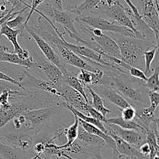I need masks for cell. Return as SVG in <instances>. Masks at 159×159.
I'll use <instances>...</instances> for the list:
<instances>
[{
    "instance_id": "7c38bea8",
    "label": "cell",
    "mask_w": 159,
    "mask_h": 159,
    "mask_svg": "<svg viewBox=\"0 0 159 159\" xmlns=\"http://www.w3.org/2000/svg\"><path fill=\"white\" fill-rule=\"evenodd\" d=\"M59 90L61 92V99L63 100L66 104L86 115L87 109L90 104L85 101L83 97L79 92L70 87L65 83L60 87Z\"/></svg>"
},
{
    "instance_id": "d6986e66",
    "label": "cell",
    "mask_w": 159,
    "mask_h": 159,
    "mask_svg": "<svg viewBox=\"0 0 159 159\" xmlns=\"http://www.w3.org/2000/svg\"><path fill=\"white\" fill-rule=\"evenodd\" d=\"M77 74L78 73H74L71 71H70V70H68L65 74H63L64 83L68 86H69L70 87L74 89V90H75L76 91L79 92L83 97L85 101L87 103H89V104H90L88 96H87L86 93H85V86L80 82V80L78 78Z\"/></svg>"
},
{
    "instance_id": "f35d334b",
    "label": "cell",
    "mask_w": 159,
    "mask_h": 159,
    "mask_svg": "<svg viewBox=\"0 0 159 159\" xmlns=\"http://www.w3.org/2000/svg\"><path fill=\"white\" fill-rule=\"evenodd\" d=\"M53 8L57 10H63L62 8V0H50Z\"/></svg>"
},
{
    "instance_id": "d4e9b609",
    "label": "cell",
    "mask_w": 159,
    "mask_h": 159,
    "mask_svg": "<svg viewBox=\"0 0 159 159\" xmlns=\"http://www.w3.org/2000/svg\"><path fill=\"white\" fill-rule=\"evenodd\" d=\"M0 157L2 159H23L20 152L0 141Z\"/></svg>"
},
{
    "instance_id": "7a4b0ae2",
    "label": "cell",
    "mask_w": 159,
    "mask_h": 159,
    "mask_svg": "<svg viewBox=\"0 0 159 159\" xmlns=\"http://www.w3.org/2000/svg\"><path fill=\"white\" fill-rule=\"evenodd\" d=\"M60 108L48 106L23 112L12 118V125L16 131L37 136L49 123L53 116L57 115Z\"/></svg>"
},
{
    "instance_id": "d6a6232c",
    "label": "cell",
    "mask_w": 159,
    "mask_h": 159,
    "mask_svg": "<svg viewBox=\"0 0 159 159\" xmlns=\"http://www.w3.org/2000/svg\"><path fill=\"white\" fill-rule=\"evenodd\" d=\"M87 115H89V116L93 117V118H96V119L99 120V121L102 122V123H107V117L103 116L100 112H99L98 111H96V109L93 107H92L91 104H89L88 107V109H87L86 112Z\"/></svg>"
},
{
    "instance_id": "6da1fadb",
    "label": "cell",
    "mask_w": 159,
    "mask_h": 159,
    "mask_svg": "<svg viewBox=\"0 0 159 159\" xmlns=\"http://www.w3.org/2000/svg\"><path fill=\"white\" fill-rule=\"evenodd\" d=\"M102 69L104 74L110 80V86L119 92L132 107H144L148 103L144 94L148 91L144 86V81L134 80L128 73L119 71L113 66H103Z\"/></svg>"
},
{
    "instance_id": "ac0fdd59",
    "label": "cell",
    "mask_w": 159,
    "mask_h": 159,
    "mask_svg": "<svg viewBox=\"0 0 159 159\" xmlns=\"http://www.w3.org/2000/svg\"><path fill=\"white\" fill-rule=\"evenodd\" d=\"M77 140L84 146L88 147L101 148L102 147H107L103 139L85 131L80 124L78 129Z\"/></svg>"
},
{
    "instance_id": "4fadbf2b",
    "label": "cell",
    "mask_w": 159,
    "mask_h": 159,
    "mask_svg": "<svg viewBox=\"0 0 159 159\" xmlns=\"http://www.w3.org/2000/svg\"><path fill=\"white\" fill-rule=\"evenodd\" d=\"M0 36H4L13 46V52L21 59H28L31 55L29 51L23 49L18 42V36L21 37L20 30L12 29L3 23L0 27Z\"/></svg>"
},
{
    "instance_id": "9a60e30c",
    "label": "cell",
    "mask_w": 159,
    "mask_h": 159,
    "mask_svg": "<svg viewBox=\"0 0 159 159\" xmlns=\"http://www.w3.org/2000/svg\"><path fill=\"white\" fill-rule=\"evenodd\" d=\"M107 134L110 135L112 138L113 139L116 144V151L119 154L124 156V157H129V158L133 159H148V157H144L142 154L140 153L138 149L134 147V146L130 145L125 140L121 139L116 134L113 132H110V131L107 130Z\"/></svg>"
},
{
    "instance_id": "e0dca14e",
    "label": "cell",
    "mask_w": 159,
    "mask_h": 159,
    "mask_svg": "<svg viewBox=\"0 0 159 159\" xmlns=\"http://www.w3.org/2000/svg\"><path fill=\"white\" fill-rule=\"evenodd\" d=\"M78 78L84 86L102 85L104 78V71L102 67H98L95 72L85 70H79L77 74Z\"/></svg>"
},
{
    "instance_id": "9c48e42d",
    "label": "cell",
    "mask_w": 159,
    "mask_h": 159,
    "mask_svg": "<svg viewBox=\"0 0 159 159\" xmlns=\"http://www.w3.org/2000/svg\"><path fill=\"white\" fill-rule=\"evenodd\" d=\"M38 57L34 58L37 61L39 67V72L43 73L47 76L48 80L52 83L53 84L56 86L58 89L64 84V76L61 71L57 66H56L54 64L48 61L45 59L43 55H40L39 51H37Z\"/></svg>"
},
{
    "instance_id": "836d02e7",
    "label": "cell",
    "mask_w": 159,
    "mask_h": 159,
    "mask_svg": "<svg viewBox=\"0 0 159 159\" xmlns=\"http://www.w3.org/2000/svg\"><path fill=\"white\" fill-rule=\"evenodd\" d=\"M23 90L21 88L17 87L15 84H12L11 83L6 82V81L0 80V92L3 90Z\"/></svg>"
},
{
    "instance_id": "b9f144b4",
    "label": "cell",
    "mask_w": 159,
    "mask_h": 159,
    "mask_svg": "<svg viewBox=\"0 0 159 159\" xmlns=\"http://www.w3.org/2000/svg\"><path fill=\"white\" fill-rule=\"evenodd\" d=\"M4 15H6V14H0V18H1V17H2Z\"/></svg>"
},
{
    "instance_id": "4316f807",
    "label": "cell",
    "mask_w": 159,
    "mask_h": 159,
    "mask_svg": "<svg viewBox=\"0 0 159 159\" xmlns=\"http://www.w3.org/2000/svg\"><path fill=\"white\" fill-rule=\"evenodd\" d=\"M157 51H158V47H155L152 49L148 50L144 53V73L146 76H147V74L152 73L153 72V70L151 68V65H152V62H153L154 59L156 55Z\"/></svg>"
},
{
    "instance_id": "277c9868",
    "label": "cell",
    "mask_w": 159,
    "mask_h": 159,
    "mask_svg": "<svg viewBox=\"0 0 159 159\" xmlns=\"http://www.w3.org/2000/svg\"><path fill=\"white\" fill-rule=\"evenodd\" d=\"M75 20L81 22V23L93 28L99 29L102 31H109V32L120 34V35L135 37L134 33L130 31V29L118 25L117 23H114L112 20L99 17V16L92 15V14L76 16Z\"/></svg>"
},
{
    "instance_id": "4dcf8cb0",
    "label": "cell",
    "mask_w": 159,
    "mask_h": 159,
    "mask_svg": "<svg viewBox=\"0 0 159 159\" xmlns=\"http://www.w3.org/2000/svg\"><path fill=\"white\" fill-rule=\"evenodd\" d=\"M135 108L131 105L121 109V117L126 121H132L135 116Z\"/></svg>"
},
{
    "instance_id": "ab89813d",
    "label": "cell",
    "mask_w": 159,
    "mask_h": 159,
    "mask_svg": "<svg viewBox=\"0 0 159 159\" xmlns=\"http://www.w3.org/2000/svg\"><path fill=\"white\" fill-rule=\"evenodd\" d=\"M37 159H44V158H43V157H41V156H40V157H37ZM89 159H96V157H90V158H89Z\"/></svg>"
},
{
    "instance_id": "2e32d148",
    "label": "cell",
    "mask_w": 159,
    "mask_h": 159,
    "mask_svg": "<svg viewBox=\"0 0 159 159\" xmlns=\"http://www.w3.org/2000/svg\"><path fill=\"white\" fill-rule=\"evenodd\" d=\"M51 20L64 27L65 32H71L75 34H79L76 31L75 25V18H73L71 12L65 10H57L54 8L52 17Z\"/></svg>"
},
{
    "instance_id": "ba28073f",
    "label": "cell",
    "mask_w": 159,
    "mask_h": 159,
    "mask_svg": "<svg viewBox=\"0 0 159 159\" xmlns=\"http://www.w3.org/2000/svg\"><path fill=\"white\" fill-rule=\"evenodd\" d=\"M34 138L33 136L20 131L0 135V141L21 153L27 152L33 147Z\"/></svg>"
},
{
    "instance_id": "e575fe53",
    "label": "cell",
    "mask_w": 159,
    "mask_h": 159,
    "mask_svg": "<svg viewBox=\"0 0 159 159\" xmlns=\"http://www.w3.org/2000/svg\"><path fill=\"white\" fill-rule=\"evenodd\" d=\"M124 1L127 5V7H129V9L132 11V12H133L136 18H141V15L139 13V11H138V8L132 2L131 0H124Z\"/></svg>"
},
{
    "instance_id": "30bf717a",
    "label": "cell",
    "mask_w": 159,
    "mask_h": 159,
    "mask_svg": "<svg viewBox=\"0 0 159 159\" xmlns=\"http://www.w3.org/2000/svg\"><path fill=\"white\" fill-rule=\"evenodd\" d=\"M89 36V40L94 42L101 55H107L112 57L121 59L120 51L116 42L110 36L102 34L100 36H94L91 34H87Z\"/></svg>"
},
{
    "instance_id": "5b68a950",
    "label": "cell",
    "mask_w": 159,
    "mask_h": 159,
    "mask_svg": "<svg viewBox=\"0 0 159 159\" xmlns=\"http://www.w3.org/2000/svg\"><path fill=\"white\" fill-rule=\"evenodd\" d=\"M148 97L150 101V105L135 108L136 112L134 118V120L146 131L150 129V126L152 123L158 121V118L155 116V112L159 104V92L149 90L148 92Z\"/></svg>"
},
{
    "instance_id": "5bb4252c",
    "label": "cell",
    "mask_w": 159,
    "mask_h": 159,
    "mask_svg": "<svg viewBox=\"0 0 159 159\" xmlns=\"http://www.w3.org/2000/svg\"><path fill=\"white\" fill-rule=\"evenodd\" d=\"M96 93L101 96V98H103L109 102L112 103L113 104L116 105L120 109L125 108L128 107L130 104L127 102V100L119 93L116 91L113 87L111 86L106 85H96Z\"/></svg>"
},
{
    "instance_id": "74e56055",
    "label": "cell",
    "mask_w": 159,
    "mask_h": 159,
    "mask_svg": "<svg viewBox=\"0 0 159 159\" xmlns=\"http://www.w3.org/2000/svg\"><path fill=\"white\" fill-rule=\"evenodd\" d=\"M113 156L112 159H118V154H118V153H113ZM93 154H94V157H96V159H107L102 157V155L101 154V152H100V148L96 150V152H95Z\"/></svg>"
},
{
    "instance_id": "cb8c5ba5",
    "label": "cell",
    "mask_w": 159,
    "mask_h": 159,
    "mask_svg": "<svg viewBox=\"0 0 159 159\" xmlns=\"http://www.w3.org/2000/svg\"><path fill=\"white\" fill-rule=\"evenodd\" d=\"M25 12H21L12 19H9L6 22V26L12 29H17L20 31L21 37L23 36V32L24 31V24L26 21V15L24 14Z\"/></svg>"
},
{
    "instance_id": "8992f818",
    "label": "cell",
    "mask_w": 159,
    "mask_h": 159,
    "mask_svg": "<svg viewBox=\"0 0 159 159\" xmlns=\"http://www.w3.org/2000/svg\"><path fill=\"white\" fill-rule=\"evenodd\" d=\"M24 31H26L30 35V37L35 41L36 44L38 46L39 50L42 52L43 57L51 62H52L53 64H54L56 66L58 67L61 71L62 74H65L68 70L66 67V64L64 63L63 61L58 56V55L55 52L53 47L44 39L42 38L40 35H38L29 24L24 26Z\"/></svg>"
},
{
    "instance_id": "8d00e7d4",
    "label": "cell",
    "mask_w": 159,
    "mask_h": 159,
    "mask_svg": "<svg viewBox=\"0 0 159 159\" xmlns=\"http://www.w3.org/2000/svg\"><path fill=\"white\" fill-rule=\"evenodd\" d=\"M0 37H1V36H0ZM10 51H12L10 50V48L7 46L5 44V42L2 41V39L0 38V59H1V57L5 52H10Z\"/></svg>"
},
{
    "instance_id": "1f68e13d",
    "label": "cell",
    "mask_w": 159,
    "mask_h": 159,
    "mask_svg": "<svg viewBox=\"0 0 159 159\" xmlns=\"http://www.w3.org/2000/svg\"><path fill=\"white\" fill-rule=\"evenodd\" d=\"M0 80L6 81V82H9V83H11V84H15V85H16L17 87H19L20 88H21L22 90H24V91H26V92L30 91V90L25 88V87H23L21 84H20V83H19L16 80H15L13 77H12V76H9L8 74L5 73L4 72L0 71Z\"/></svg>"
},
{
    "instance_id": "83f0119b",
    "label": "cell",
    "mask_w": 159,
    "mask_h": 159,
    "mask_svg": "<svg viewBox=\"0 0 159 159\" xmlns=\"http://www.w3.org/2000/svg\"><path fill=\"white\" fill-rule=\"evenodd\" d=\"M22 90H6L0 92V107L7 105L9 103L11 97L12 95L18 94L21 92Z\"/></svg>"
},
{
    "instance_id": "7bdbcfd3",
    "label": "cell",
    "mask_w": 159,
    "mask_h": 159,
    "mask_svg": "<svg viewBox=\"0 0 159 159\" xmlns=\"http://www.w3.org/2000/svg\"><path fill=\"white\" fill-rule=\"evenodd\" d=\"M0 159H2V158H1V157H0Z\"/></svg>"
},
{
    "instance_id": "44dd1931",
    "label": "cell",
    "mask_w": 159,
    "mask_h": 159,
    "mask_svg": "<svg viewBox=\"0 0 159 159\" xmlns=\"http://www.w3.org/2000/svg\"><path fill=\"white\" fill-rule=\"evenodd\" d=\"M85 87H86L87 90L89 92L92 97V102L90 103L92 107H93L96 111L100 112L103 116L107 117V115L111 113V110L106 107L102 98H101L100 95L98 94L92 87H90V86H85Z\"/></svg>"
},
{
    "instance_id": "3957f363",
    "label": "cell",
    "mask_w": 159,
    "mask_h": 159,
    "mask_svg": "<svg viewBox=\"0 0 159 159\" xmlns=\"http://www.w3.org/2000/svg\"><path fill=\"white\" fill-rule=\"evenodd\" d=\"M119 35L113 38L119 46L121 60L131 66L141 70L144 68V53L148 50L158 47V42Z\"/></svg>"
},
{
    "instance_id": "d590c367",
    "label": "cell",
    "mask_w": 159,
    "mask_h": 159,
    "mask_svg": "<svg viewBox=\"0 0 159 159\" xmlns=\"http://www.w3.org/2000/svg\"><path fill=\"white\" fill-rule=\"evenodd\" d=\"M138 151H140V153H141L143 156L148 157L151 151L150 146H149L148 143L145 141L144 143H142V144L140 146V147L138 148Z\"/></svg>"
},
{
    "instance_id": "ffe728a7",
    "label": "cell",
    "mask_w": 159,
    "mask_h": 159,
    "mask_svg": "<svg viewBox=\"0 0 159 159\" xmlns=\"http://www.w3.org/2000/svg\"><path fill=\"white\" fill-rule=\"evenodd\" d=\"M107 123L116 125V126L123 128V129H134V130H136L138 131V132H141V133H147V131H146L144 128L141 127L140 125H138L134 120H132V121H126V120H124V118L121 117V115L120 116H116L113 117V118H107Z\"/></svg>"
},
{
    "instance_id": "8fae6325",
    "label": "cell",
    "mask_w": 159,
    "mask_h": 159,
    "mask_svg": "<svg viewBox=\"0 0 159 159\" xmlns=\"http://www.w3.org/2000/svg\"><path fill=\"white\" fill-rule=\"evenodd\" d=\"M104 124L107 130L116 134V136L136 147L137 149H138L140 146L146 141V134L141 133L134 129H123L116 125L110 124V123H104Z\"/></svg>"
},
{
    "instance_id": "f1b7e54d",
    "label": "cell",
    "mask_w": 159,
    "mask_h": 159,
    "mask_svg": "<svg viewBox=\"0 0 159 159\" xmlns=\"http://www.w3.org/2000/svg\"><path fill=\"white\" fill-rule=\"evenodd\" d=\"M127 73L130 76H131L132 77L136 78V79L141 80L145 82L148 79V76L144 74V71L142 70L139 68H137V67L131 66V65H129L128 68H127Z\"/></svg>"
},
{
    "instance_id": "484cf974",
    "label": "cell",
    "mask_w": 159,
    "mask_h": 159,
    "mask_svg": "<svg viewBox=\"0 0 159 159\" xmlns=\"http://www.w3.org/2000/svg\"><path fill=\"white\" fill-rule=\"evenodd\" d=\"M152 76L148 77L144 82V86L148 90L152 91H159V69L155 67L153 69Z\"/></svg>"
},
{
    "instance_id": "603a6c76",
    "label": "cell",
    "mask_w": 159,
    "mask_h": 159,
    "mask_svg": "<svg viewBox=\"0 0 159 159\" xmlns=\"http://www.w3.org/2000/svg\"><path fill=\"white\" fill-rule=\"evenodd\" d=\"M75 121L72 124L68 127H65L64 129V134L65 137H66L67 142L62 145H59V147L61 149H64V148L68 147V146L71 144L74 141L77 140L78 137V129H79V118L76 115H74Z\"/></svg>"
},
{
    "instance_id": "60d3db41",
    "label": "cell",
    "mask_w": 159,
    "mask_h": 159,
    "mask_svg": "<svg viewBox=\"0 0 159 159\" xmlns=\"http://www.w3.org/2000/svg\"><path fill=\"white\" fill-rule=\"evenodd\" d=\"M153 159H159V157H158V154H157V155L156 156H155V157H154V158Z\"/></svg>"
},
{
    "instance_id": "52a82bcc",
    "label": "cell",
    "mask_w": 159,
    "mask_h": 159,
    "mask_svg": "<svg viewBox=\"0 0 159 159\" xmlns=\"http://www.w3.org/2000/svg\"><path fill=\"white\" fill-rule=\"evenodd\" d=\"M139 13L145 24L153 31L156 41H158L159 15L158 8L153 0H140Z\"/></svg>"
},
{
    "instance_id": "f546056e",
    "label": "cell",
    "mask_w": 159,
    "mask_h": 159,
    "mask_svg": "<svg viewBox=\"0 0 159 159\" xmlns=\"http://www.w3.org/2000/svg\"><path fill=\"white\" fill-rule=\"evenodd\" d=\"M83 1L84 0H62L63 10L71 12Z\"/></svg>"
},
{
    "instance_id": "7402d4cb",
    "label": "cell",
    "mask_w": 159,
    "mask_h": 159,
    "mask_svg": "<svg viewBox=\"0 0 159 159\" xmlns=\"http://www.w3.org/2000/svg\"><path fill=\"white\" fill-rule=\"evenodd\" d=\"M64 107L67 108H68V110H69L70 112L73 114V115H76V116H77L79 119H81V120H82V121L85 122V123H89V124H92V125H93V126H96V127L99 128L100 130H102V132H104L105 133L107 134V128H106L104 123H102V122L99 121V120H98V119H96V118H93V117L89 116V115H85V114H83L82 112H79V111H78L77 109L74 108H72L71 106H70L69 104H66V103L65 104V106H64Z\"/></svg>"
}]
</instances>
